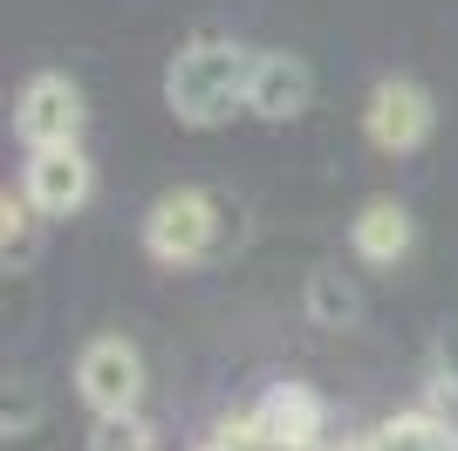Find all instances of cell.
<instances>
[{
  "label": "cell",
  "mask_w": 458,
  "mask_h": 451,
  "mask_svg": "<svg viewBox=\"0 0 458 451\" xmlns=\"http://www.w3.org/2000/svg\"><path fill=\"white\" fill-rule=\"evenodd\" d=\"M253 55L240 35H191L172 62H165V110L185 131H219L233 116H247V75Z\"/></svg>",
  "instance_id": "obj_1"
},
{
  "label": "cell",
  "mask_w": 458,
  "mask_h": 451,
  "mask_svg": "<svg viewBox=\"0 0 458 451\" xmlns=\"http://www.w3.org/2000/svg\"><path fill=\"white\" fill-rule=\"evenodd\" d=\"M137 246L144 260H157L165 274H191L206 267L219 246H226V199L212 185H172L144 206V226H137Z\"/></svg>",
  "instance_id": "obj_2"
},
{
  "label": "cell",
  "mask_w": 458,
  "mask_h": 451,
  "mask_svg": "<svg viewBox=\"0 0 458 451\" xmlns=\"http://www.w3.org/2000/svg\"><path fill=\"white\" fill-rule=\"evenodd\" d=\"M438 131V103L418 75H377L363 96V137L383 157H418Z\"/></svg>",
  "instance_id": "obj_3"
},
{
  "label": "cell",
  "mask_w": 458,
  "mask_h": 451,
  "mask_svg": "<svg viewBox=\"0 0 458 451\" xmlns=\"http://www.w3.org/2000/svg\"><path fill=\"white\" fill-rule=\"evenodd\" d=\"M144 390H151V370H144V349L131 336H89L76 356V396L96 417H137L144 411Z\"/></svg>",
  "instance_id": "obj_4"
},
{
  "label": "cell",
  "mask_w": 458,
  "mask_h": 451,
  "mask_svg": "<svg viewBox=\"0 0 458 451\" xmlns=\"http://www.w3.org/2000/svg\"><path fill=\"white\" fill-rule=\"evenodd\" d=\"M82 123H89V96H82L76 75L35 69L14 89V137L28 150L35 144H82Z\"/></svg>",
  "instance_id": "obj_5"
},
{
  "label": "cell",
  "mask_w": 458,
  "mask_h": 451,
  "mask_svg": "<svg viewBox=\"0 0 458 451\" xmlns=\"http://www.w3.org/2000/svg\"><path fill=\"white\" fill-rule=\"evenodd\" d=\"M21 185H28V199H35L48 219H76L96 199V165H89L82 144H35L28 165H21Z\"/></svg>",
  "instance_id": "obj_6"
},
{
  "label": "cell",
  "mask_w": 458,
  "mask_h": 451,
  "mask_svg": "<svg viewBox=\"0 0 458 451\" xmlns=\"http://www.w3.org/2000/svg\"><path fill=\"white\" fill-rule=\"evenodd\" d=\"M315 103V69L294 48H260L247 75V116L253 123H294Z\"/></svg>",
  "instance_id": "obj_7"
},
{
  "label": "cell",
  "mask_w": 458,
  "mask_h": 451,
  "mask_svg": "<svg viewBox=\"0 0 458 451\" xmlns=\"http://www.w3.org/2000/svg\"><path fill=\"white\" fill-rule=\"evenodd\" d=\"M260 424H267L274 451H328V404L315 383H294V376H281V383H267L260 390Z\"/></svg>",
  "instance_id": "obj_8"
},
{
  "label": "cell",
  "mask_w": 458,
  "mask_h": 451,
  "mask_svg": "<svg viewBox=\"0 0 458 451\" xmlns=\"http://www.w3.org/2000/svg\"><path fill=\"white\" fill-rule=\"evenodd\" d=\"M411 246H418V219H411L403 199L377 191V199L356 206V219H349V253H356L363 267H403Z\"/></svg>",
  "instance_id": "obj_9"
},
{
  "label": "cell",
  "mask_w": 458,
  "mask_h": 451,
  "mask_svg": "<svg viewBox=\"0 0 458 451\" xmlns=\"http://www.w3.org/2000/svg\"><path fill=\"white\" fill-rule=\"evenodd\" d=\"M301 315L315 321V328H356V321H363V287H356V274H349L343 260L308 267V281H301Z\"/></svg>",
  "instance_id": "obj_10"
},
{
  "label": "cell",
  "mask_w": 458,
  "mask_h": 451,
  "mask_svg": "<svg viewBox=\"0 0 458 451\" xmlns=\"http://www.w3.org/2000/svg\"><path fill=\"white\" fill-rule=\"evenodd\" d=\"M369 451H458V424L445 411H397V417H383L377 431L363 438Z\"/></svg>",
  "instance_id": "obj_11"
},
{
  "label": "cell",
  "mask_w": 458,
  "mask_h": 451,
  "mask_svg": "<svg viewBox=\"0 0 458 451\" xmlns=\"http://www.w3.org/2000/svg\"><path fill=\"white\" fill-rule=\"evenodd\" d=\"M41 226H48V212L28 199V185H7V191H0V267H7V274L35 267Z\"/></svg>",
  "instance_id": "obj_12"
},
{
  "label": "cell",
  "mask_w": 458,
  "mask_h": 451,
  "mask_svg": "<svg viewBox=\"0 0 458 451\" xmlns=\"http://www.w3.org/2000/svg\"><path fill=\"white\" fill-rule=\"evenodd\" d=\"M199 451H274V438H267V424H260V411H226Z\"/></svg>",
  "instance_id": "obj_13"
},
{
  "label": "cell",
  "mask_w": 458,
  "mask_h": 451,
  "mask_svg": "<svg viewBox=\"0 0 458 451\" xmlns=\"http://www.w3.org/2000/svg\"><path fill=\"white\" fill-rule=\"evenodd\" d=\"M89 451H157V438H151L144 417H96Z\"/></svg>",
  "instance_id": "obj_14"
},
{
  "label": "cell",
  "mask_w": 458,
  "mask_h": 451,
  "mask_svg": "<svg viewBox=\"0 0 458 451\" xmlns=\"http://www.w3.org/2000/svg\"><path fill=\"white\" fill-rule=\"evenodd\" d=\"M41 424V396H35V383L21 376V383H7V396H0V431L7 438H28Z\"/></svg>",
  "instance_id": "obj_15"
}]
</instances>
